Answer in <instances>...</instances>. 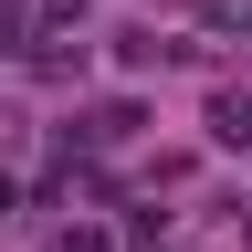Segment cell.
<instances>
[{
    "mask_svg": "<svg viewBox=\"0 0 252 252\" xmlns=\"http://www.w3.org/2000/svg\"><path fill=\"white\" fill-rule=\"evenodd\" d=\"M210 137H220V147H252V105H242V94H220V105H210Z\"/></svg>",
    "mask_w": 252,
    "mask_h": 252,
    "instance_id": "1",
    "label": "cell"
},
{
    "mask_svg": "<svg viewBox=\"0 0 252 252\" xmlns=\"http://www.w3.org/2000/svg\"><path fill=\"white\" fill-rule=\"evenodd\" d=\"M200 21H252V0H200Z\"/></svg>",
    "mask_w": 252,
    "mask_h": 252,
    "instance_id": "2",
    "label": "cell"
},
{
    "mask_svg": "<svg viewBox=\"0 0 252 252\" xmlns=\"http://www.w3.org/2000/svg\"><path fill=\"white\" fill-rule=\"evenodd\" d=\"M0 210H11V179H0Z\"/></svg>",
    "mask_w": 252,
    "mask_h": 252,
    "instance_id": "3",
    "label": "cell"
}]
</instances>
